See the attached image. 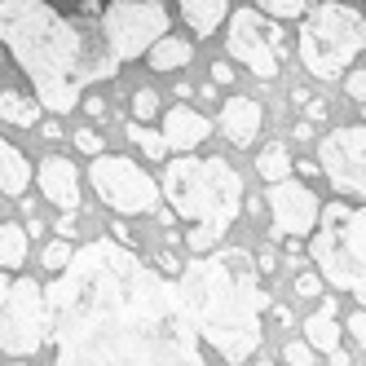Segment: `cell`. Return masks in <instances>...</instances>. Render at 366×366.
Returning a JSON list of instances; mask_svg holds the SVG:
<instances>
[{
  "label": "cell",
  "mask_w": 366,
  "mask_h": 366,
  "mask_svg": "<svg viewBox=\"0 0 366 366\" xmlns=\"http://www.w3.org/2000/svg\"><path fill=\"white\" fill-rule=\"evenodd\" d=\"M260 128H265V107H260L256 97H243V93L225 97V107H221V133H225L234 146H239V150L256 146Z\"/></svg>",
  "instance_id": "14"
},
{
  "label": "cell",
  "mask_w": 366,
  "mask_h": 366,
  "mask_svg": "<svg viewBox=\"0 0 366 366\" xmlns=\"http://www.w3.org/2000/svg\"><path fill=\"white\" fill-rule=\"evenodd\" d=\"M40 349H49L44 282L9 278V292L0 300V353L5 357H36Z\"/></svg>",
  "instance_id": "8"
},
{
  "label": "cell",
  "mask_w": 366,
  "mask_h": 366,
  "mask_svg": "<svg viewBox=\"0 0 366 366\" xmlns=\"http://www.w3.org/2000/svg\"><path fill=\"white\" fill-rule=\"evenodd\" d=\"M305 335H309V345L318 349V357H331V362H353L345 349H340V322H335V305L331 300H322L318 305V313H309L305 318Z\"/></svg>",
  "instance_id": "16"
},
{
  "label": "cell",
  "mask_w": 366,
  "mask_h": 366,
  "mask_svg": "<svg viewBox=\"0 0 366 366\" xmlns=\"http://www.w3.org/2000/svg\"><path fill=\"white\" fill-rule=\"evenodd\" d=\"M146 62H150V71H159V75H172V71H181V66H190L194 62V44L190 40H181V36H159L150 49H146Z\"/></svg>",
  "instance_id": "18"
},
{
  "label": "cell",
  "mask_w": 366,
  "mask_h": 366,
  "mask_svg": "<svg viewBox=\"0 0 366 366\" xmlns=\"http://www.w3.org/2000/svg\"><path fill=\"white\" fill-rule=\"evenodd\" d=\"M296 292H300L305 300H318V296H322V274H318V269H300V274H296Z\"/></svg>",
  "instance_id": "27"
},
{
  "label": "cell",
  "mask_w": 366,
  "mask_h": 366,
  "mask_svg": "<svg viewBox=\"0 0 366 366\" xmlns=\"http://www.w3.org/2000/svg\"><path fill=\"white\" fill-rule=\"evenodd\" d=\"M309 256L322 282L353 292L366 309V207H353L349 199H331L318 207L313 221Z\"/></svg>",
  "instance_id": "5"
},
{
  "label": "cell",
  "mask_w": 366,
  "mask_h": 366,
  "mask_svg": "<svg viewBox=\"0 0 366 366\" xmlns=\"http://www.w3.org/2000/svg\"><path fill=\"white\" fill-rule=\"evenodd\" d=\"M44 305L49 349L58 362L199 366L207 357L177 296V282L150 269L119 239L75 247L58 278L44 282Z\"/></svg>",
  "instance_id": "1"
},
{
  "label": "cell",
  "mask_w": 366,
  "mask_h": 366,
  "mask_svg": "<svg viewBox=\"0 0 366 366\" xmlns=\"http://www.w3.org/2000/svg\"><path fill=\"white\" fill-rule=\"evenodd\" d=\"M177 9L194 36H212L229 14V0H177Z\"/></svg>",
  "instance_id": "19"
},
{
  "label": "cell",
  "mask_w": 366,
  "mask_h": 366,
  "mask_svg": "<svg viewBox=\"0 0 366 366\" xmlns=\"http://www.w3.org/2000/svg\"><path fill=\"white\" fill-rule=\"evenodd\" d=\"M154 111H159V93H154V89H137L133 93V119H150Z\"/></svg>",
  "instance_id": "26"
},
{
  "label": "cell",
  "mask_w": 366,
  "mask_h": 366,
  "mask_svg": "<svg viewBox=\"0 0 366 366\" xmlns=\"http://www.w3.org/2000/svg\"><path fill=\"white\" fill-rule=\"evenodd\" d=\"M27 239H31V234L22 225L0 221V269H5V274L22 269V260H27Z\"/></svg>",
  "instance_id": "21"
},
{
  "label": "cell",
  "mask_w": 366,
  "mask_h": 366,
  "mask_svg": "<svg viewBox=\"0 0 366 366\" xmlns=\"http://www.w3.org/2000/svg\"><path fill=\"white\" fill-rule=\"evenodd\" d=\"M159 190L177 207V217L190 221L186 243L194 252H212L243 212V177L234 172V164L221 159V154L181 150L164 168Z\"/></svg>",
  "instance_id": "4"
},
{
  "label": "cell",
  "mask_w": 366,
  "mask_h": 366,
  "mask_svg": "<svg viewBox=\"0 0 366 366\" xmlns=\"http://www.w3.org/2000/svg\"><path fill=\"white\" fill-rule=\"evenodd\" d=\"M71 252H75V243H71V239H62V234H58V243H49V247H44L40 265H44L49 274H58V269L66 265V260H71Z\"/></svg>",
  "instance_id": "25"
},
{
  "label": "cell",
  "mask_w": 366,
  "mask_h": 366,
  "mask_svg": "<svg viewBox=\"0 0 366 366\" xmlns=\"http://www.w3.org/2000/svg\"><path fill=\"white\" fill-rule=\"evenodd\" d=\"M128 142L133 146H142V154L146 159H168V142H164V133H154V128H146V119H133L128 124Z\"/></svg>",
  "instance_id": "23"
},
{
  "label": "cell",
  "mask_w": 366,
  "mask_h": 366,
  "mask_svg": "<svg viewBox=\"0 0 366 366\" xmlns=\"http://www.w3.org/2000/svg\"><path fill=\"white\" fill-rule=\"evenodd\" d=\"M177 296L186 305V318L221 362H247L265 345V322L260 313L269 309V292L260 287V269L252 252L243 247H212L199 252L177 278Z\"/></svg>",
  "instance_id": "3"
},
{
  "label": "cell",
  "mask_w": 366,
  "mask_h": 366,
  "mask_svg": "<svg viewBox=\"0 0 366 366\" xmlns=\"http://www.w3.org/2000/svg\"><path fill=\"white\" fill-rule=\"evenodd\" d=\"M225 49L234 62H243L256 80H274L282 58H287V40H282V22L260 14L256 5L247 9H229L225 14Z\"/></svg>",
  "instance_id": "9"
},
{
  "label": "cell",
  "mask_w": 366,
  "mask_h": 366,
  "mask_svg": "<svg viewBox=\"0 0 366 366\" xmlns=\"http://www.w3.org/2000/svg\"><path fill=\"white\" fill-rule=\"evenodd\" d=\"M292 137H296V142H313V124H309V119L296 124V133H292Z\"/></svg>",
  "instance_id": "36"
},
{
  "label": "cell",
  "mask_w": 366,
  "mask_h": 366,
  "mask_svg": "<svg viewBox=\"0 0 366 366\" xmlns=\"http://www.w3.org/2000/svg\"><path fill=\"white\" fill-rule=\"evenodd\" d=\"M305 119H309V124L327 119V107H322V102H309V97H305Z\"/></svg>",
  "instance_id": "35"
},
{
  "label": "cell",
  "mask_w": 366,
  "mask_h": 366,
  "mask_svg": "<svg viewBox=\"0 0 366 366\" xmlns=\"http://www.w3.org/2000/svg\"><path fill=\"white\" fill-rule=\"evenodd\" d=\"M282 362L309 366V362H318V349H313V345H300V340H296V345H287V349H282Z\"/></svg>",
  "instance_id": "28"
},
{
  "label": "cell",
  "mask_w": 366,
  "mask_h": 366,
  "mask_svg": "<svg viewBox=\"0 0 366 366\" xmlns=\"http://www.w3.org/2000/svg\"><path fill=\"white\" fill-rule=\"evenodd\" d=\"M256 9L278 18V22H292V18H300L309 9V0H256Z\"/></svg>",
  "instance_id": "24"
},
{
  "label": "cell",
  "mask_w": 366,
  "mask_h": 366,
  "mask_svg": "<svg viewBox=\"0 0 366 366\" xmlns=\"http://www.w3.org/2000/svg\"><path fill=\"white\" fill-rule=\"evenodd\" d=\"M292 168H296V159L287 154V146L282 142H274V146H265L256 154V172L265 177V181H282V177H292Z\"/></svg>",
  "instance_id": "22"
},
{
  "label": "cell",
  "mask_w": 366,
  "mask_h": 366,
  "mask_svg": "<svg viewBox=\"0 0 366 366\" xmlns=\"http://www.w3.org/2000/svg\"><path fill=\"white\" fill-rule=\"evenodd\" d=\"M0 119L14 124V128H36L40 124V102L31 93L5 89V93H0Z\"/></svg>",
  "instance_id": "20"
},
{
  "label": "cell",
  "mask_w": 366,
  "mask_h": 366,
  "mask_svg": "<svg viewBox=\"0 0 366 366\" xmlns=\"http://www.w3.org/2000/svg\"><path fill=\"white\" fill-rule=\"evenodd\" d=\"M75 229H80V225H75V212H62L58 217V234H62V239H75Z\"/></svg>",
  "instance_id": "34"
},
{
  "label": "cell",
  "mask_w": 366,
  "mask_h": 366,
  "mask_svg": "<svg viewBox=\"0 0 366 366\" xmlns=\"http://www.w3.org/2000/svg\"><path fill=\"white\" fill-rule=\"evenodd\" d=\"M89 181L97 199L111 207L115 217H146V212H159V181L150 172H142L137 159H128V154H107L97 150L93 154V168H89Z\"/></svg>",
  "instance_id": "7"
},
{
  "label": "cell",
  "mask_w": 366,
  "mask_h": 366,
  "mask_svg": "<svg viewBox=\"0 0 366 366\" xmlns=\"http://www.w3.org/2000/svg\"><path fill=\"white\" fill-rule=\"evenodd\" d=\"M31 181L40 186V194L62 207V212H75L80 207V177H75V164L62 159V154H44V159L31 168Z\"/></svg>",
  "instance_id": "13"
},
{
  "label": "cell",
  "mask_w": 366,
  "mask_h": 366,
  "mask_svg": "<svg viewBox=\"0 0 366 366\" xmlns=\"http://www.w3.org/2000/svg\"><path fill=\"white\" fill-rule=\"evenodd\" d=\"M300 62L313 80L335 84L340 75L353 66V58L366 49V18L353 5L340 0H322L318 9L300 14V31H296Z\"/></svg>",
  "instance_id": "6"
},
{
  "label": "cell",
  "mask_w": 366,
  "mask_h": 366,
  "mask_svg": "<svg viewBox=\"0 0 366 366\" xmlns=\"http://www.w3.org/2000/svg\"><path fill=\"white\" fill-rule=\"evenodd\" d=\"M84 102V111H89V119H107V102H102L97 93H89V97H80Z\"/></svg>",
  "instance_id": "32"
},
{
  "label": "cell",
  "mask_w": 366,
  "mask_h": 366,
  "mask_svg": "<svg viewBox=\"0 0 366 366\" xmlns=\"http://www.w3.org/2000/svg\"><path fill=\"white\" fill-rule=\"evenodd\" d=\"M97 27H102V40H107V49L119 62H137L168 31V9L159 0H111L97 14Z\"/></svg>",
  "instance_id": "10"
},
{
  "label": "cell",
  "mask_w": 366,
  "mask_h": 366,
  "mask_svg": "<svg viewBox=\"0 0 366 366\" xmlns=\"http://www.w3.org/2000/svg\"><path fill=\"white\" fill-rule=\"evenodd\" d=\"M27 186H31V159L14 142L0 137V194H5V199H22Z\"/></svg>",
  "instance_id": "17"
},
{
  "label": "cell",
  "mask_w": 366,
  "mask_h": 366,
  "mask_svg": "<svg viewBox=\"0 0 366 366\" xmlns=\"http://www.w3.org/2000/svg\"><path fill=\"white\" fill-rule=\"evenodd\" d=\"M318 168L340 194L366 199V124L331 128L318 142Z\"/></svg>",
  "instance_id": "11"
},
{
  "label": "cell",
  "mask_w": 366,
  "mask_h": 366,
  "mask_svg": "<svg viewBox=\"0 0 366 366\" xmlns=\"http://www.w3.org/2000/svg\"><path fill=\"white\" fill-rule=\"evenodd\" d=\"M164 142H168V150H199L207 137H212V119L207 115H199L194 107H172L168 115H164Z\"/></svg>",
  "instance_id": "15"
},
{
  "label": "cell",
  "mask_w": 366,
  "mask_h": 366,
  "mask_svg": "<svg viewBox=\"0 0 366 366\" xmlns=\"http://www.w3.org/2000/svg\"><path fill=\"white\" fill-rule=\"evenodd\" d=\"M97 14H102L97 0H80V18H97Z\"/></svg>",
  "instance_id": "37"
},
{
  "label": "cell",
  "mask_w": 366,
  "mask_h": 366,
  "mask_svg": "<svg viewBox=\"0 0 366 366\" xmlns=\"http://www.w3.org/2000/svg\"><path fill=\"white\" fill-rule=\"evenodd\" d=\"M5 292H9V278H5V269H0V300H5Z\"/></svg>",
  "instance_id": "38"
},
{
  "label": "cell",
  "mask_w": 366,
  "mask_h": 366,
  "mask_svg": "<svg viewBox=\"0 0 366 366\" xmlns=\"http://www.w3.org/2000/svg\"><path fill=\"white\" fill-rule=\"evenodd\" d=\"M340 80H345V89H349V97H353V102H366V71L340 75Z\"/></svg>",
  "instance_id": "31"
},
{
  "label": "cell",
  "mask_w": 366,
  "mask_h": 366,
  "mask_svg": "<svg viewBox=\"0 0 366 366\" xmlns=\"http://www.w3.org/2000/svg\"><path fill=\"white\" fill-rule=\"evenodd\" d=\"M0 66H5V44H0Z\"/></svg>",
  "instance_id": "39"
},
{
  "label": "cell",
  "mask_w": 366,
  "mask_h": 366,
  "mask_svg": "<svg viewBox=\"0 0 366 366\" xmlns=\"http://www.w3.org/2000/svg\"><path fill=\"white\" fill-rule=\"evenodd\" d=\"M71 137H75V146H80L84 154H97V150H102V137L93 133V128H75Z\"/></svg>",
  "instance_id": "30"
},
{
  "label": "cell",
  "mask_w": 366,
  "mask_h": 366,
  "mask_svg": "<svg viewBox=\"0 0 366 366\" xmlns=\"http://www.w3.org/2000/svg\"><path fill=\"white\" fill-rule=\"evenodd\" d=\"M212 84H234V66L229 62H212Z\"/></svg>",
  "instance_id": "33"
},
{
  "label": "cell",
  "mask_w": 366,
  "mask_h": 366,
  "mask_svg": "<svg viewBox=\"0 0 366 366\" xmlns=\"http://www.w3.org/2000/svg\"><path fill=\"white\" fill-rule=\"evenodd\" d=\"M0 44L31 80L36 102L54 115L80 107L89 84L115 80L124 66L102 40V27L58 14L49 0H0Z\"/></svg>",
  "instance_id": "2"
},
{
  "label": "cell",
  "mask_w": 366,
  "mask_h": 366,
  "mask_svg": "<svg viewBox=\"0 0 366 366\" xmlns=\"http://www.w3.org/2000/svg\"><path fill=\"white\" fill-rule=\"evenodd\" d=\"M265 207L274 217V234L282 239H309L313 221H318V194L309 186H300L296 177H282V181H269V194H265Z\"/></svg>",
  "instance_id": "12"
},
{
  "label": "cell",
  "mask_w": 366,
  "mask_h": 366,
  "mask_svg": "<svg viewBox=\"0 0 366 366\" xmlns=\"http://www.w3.org/2000/svg\"><path fill=\"white\" fill-rule=\"evenodd\" d=\"M345 331L353 335V345H357V349H362V357H366V309H362V313H349Z\"/></svg>",
  "instance_id": "29"
}]
</instances>
